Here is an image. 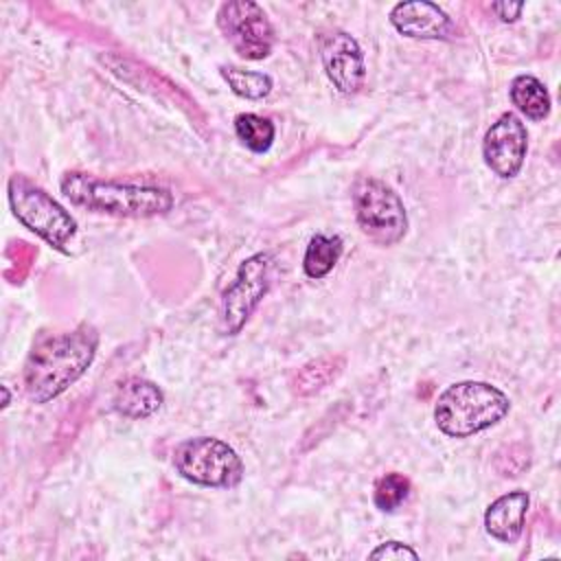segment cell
<instances>
[{
  "label": "cell",
  "instance_id": "6da1fadb",
  "mask_svg": "<svg viewBox=\"0 0 561 561\" xmlns=\"http://www.w3.org/2000/svg\"><path fill=\"white\" fill-rule=\"evenodd\" d=\"M99 335L90 324L44 335L35 342L24 364V392L35 403L59 397L92 364Z\"/></svg>",
  "mask_w": 561,
  "mask_h": 561
},
{
  "label": "cell",
  "instance_id": "7a4b0ae2",
  "mask_svg": "<svg viewBox=\"0 0 561 561\" xmlns=\"http://www.w3.org/2000/svg\"><path fill=\"white\" fill-rule=\"evenodd\" d=\"M61 193L75 206L114 217H156L173 208V193L169 188L101 180L79 171L61 178Z\"/></svg>",
  "mask_w": 561,
  "mask_h": 561
},
{
  "label": "cell",
  "instance_id": "3957f363",
  "mask_svg": "<svg viewBox=\"0 0 561 561\" xmlns=\"http://www.w3.org/2000/svg\"><path fill=\"white\" fill-rule=\"evenodd\" d=\"M508 397L486 381H458L445 388L434 408L438 430L451 438L478 434L508 414Z\"/></svg>",
  "mask_w": 561,
  "mask_h": 561
},
{
  "label": "cell",
  "instance_id": "277c9868",
  "mask_svg": "<svg viewBox=\"0 0 561 561\" xmlns=\"http://www.w3.org/2000/svg\"><path fill=\"white\" fill-rule=\"evenodd\" d=\"M9 204L18 221L28 230L39 234L53 248L66 252V243L75 237L77 224L70 213L57 204L44 188L26 180L24 175H13L9 180Z\"/></svg>",
  "mask_w": 561,
  "mask_h": 561
},
{
  "label": "cell",
  "instance_id": "5b68a950",
  "mask_svg": "<svg viewBox=\"0 0 561 561\" xmlns=\"http://www.w3.org/2000/svg\"><path fill=\"white\" fill-rule=\"evenodd\" d=\"M173 465L182 478L202 486L232 489L243 478V462L237 451L213 436L182 440L173 451Z\"/></svg>",
  "mask_w": 561,
  "mask_h": 561
},
{
  "label": "cell",
  "instance_id": "8992f818",
  "mask_svg": "<svg viewBox=\"0 0 561 561\" xmlns=\"http://www.w3.org/2000/svg\"><path fill=\"white\" fill-rule=\"evenodd\" d=\"M353 206L362 232L379 243L392 245L403 239L408 230V215L401 197L383 182L362 178L353 186Z\"/></svg>",
  "mask_w": 561,
  "mask_h": 561
},
{
  "label": "cell",
  "instance_id": "52a82bcc",
  "mask_svg": "<svg viewBox=\"0 0 561 561\" xmlns=\"http://www.w3.org/2000/svg\"><path fill=\"white\" fill-rule=\"evenodd\" d=\"M217 24L232 50L250 61L265 59L274 46V28L252 0H230L217 11Z\"/></svg>",
  "mask_w": 561,
  "mask_h": 561
},
{
  "label": "cell",
  "instance_id": "ba28073f",
  "mask_svg": "<svg viewBox=\"0 0 561 561\" xmlns=\"http://www.w3.org/2000/svg\"><path fill=\"white\" fill-rule=\"evenodd\" d=\"M270 267L272 256L265 252H259L239 265L234 280L226 287L221 298L219 331L224 335L239 333L252 311L259 307L270 289Z\"/></svg>",
  "mask_w": 561,
  "mask_h": 561
},
{
  "label": "cell",
  "instance_id": "9c48e42d",
  "mask_svg": "<svg viewBox=\"0 0 561 561\" xmlns=\"http://www.w3.org/2000/svg\"><path fill=\"white\" fill-rule=\"evenodd\" d=\"M528 149V134L524 123L506 112L484 134L482 153L489 169L500 178H515L524 164Z\"/></svg>",
  "mask_w": 561,
  "mask_h": 561
},
{
  "label": "cell",
  "instance_id": "30bf717a",
  "mask_svg": "<svg viewBox=\"0 0 561 561\" xmlns=\"http://www.w3.org/2000/svg\"><path fill=\"white\" fill-rule=\"evenodd\" d=\"M320 57L329 81L344 94L362 88L366 77L364 55L359 44L346 31H329L320 37Z\"/></svg>",
  "mask_w": 561,
  "mask_h": 561
},
{
  "label": "cell",
  "instance_id": "8fae6325",
  "mask_svg": "<svg viewBox=\"0 0 561 561\" xmlns=\"http://www.w3.org/2000/svg\"><path fill=\"white\" fill-rule=\"evenodd\" d=\"M392 26L414 39H443L451 33L449 15L434 2H399L390 11Z\"/></svg>",
  "mask_w": 561,
  "mask_h": 561
},
{
  "label": "cell",
  "instance_id": "7c38bea8",
  "mask_svg": "<svg viewBox=\"0 0 561 561\" xmlns=\"http://www.w3.org/2000/svg\"><path fill=\"white\" fill-rule=\"evenodd\" d=\"M528 495L524 491H511L489 504L484 513V528L491 537L504 543L517 541L524 530V519L528 511Z\"/></svg>",
  "mask_w": 561,
  "mask_h": 561
},
{
  "label": "cell",
  "instance_id": "4fadbf2b",
  "mask_svg": "<svg viewBox=\"0 0 561 561\" xmlns=\"http://www.w3.org/2000/svg\"><path fill=\"white\" fill-rule=\"evenodd\" d=\"M114 410L127 419H147L162 405V390L140 377H129L116 386Z\"/></svg>",
  "mask_w": 561,
  "mask_h": 561
},
{
  "label": "cell",
  "instance_id": "5bb4252c",
  "mask_svg": "<svg viewBox=\"0 0 561 561\" xmlns=\"http://www.w3.org/2000/svg\"><path fill=\"white\" fill-rule=\"evenodd\" d=\"M511 101L530 121H543L550 114V94L546 85L533 75H519L513 79Z\"/></svg>",
  "mask_w": 561,
  "mask_h": 561
},
{
  "label": "cell",
  "instance_id": "9a60e30c",
  "mask_svg": "<svg viewBox=\"0 0 561 561\" xmlns=\"http://www.w3.org/2000/svg\"><path fill=\"white\" fill-rule=\"evenodd\" d=\"M342 239L337 234H313L305 250L302 267L309 278H324L342 254Z\"/></svg>",
  "mask_w": 561,
  "mask_h": 561
},
{
  "label": "cell",
  "instance_id": "2e32d148",
  "mask_svg": "<svg viewBox=\"0 0 561 561\" xmlns=\"http://www.w3.org/2000/svg\"><path fill=\"white\" fill-rule=\"evenodd\" d=\"M219 70H221L224 81L230 85V90L241 99L259 101V99L267 96L272 90V77L265 72L243 70L237 66H221Z\"/></svg>",
  "mask_w": 561,
  "mask_h": 561
},
{
  "label": "cell",
  "instance_id": "e0dca14e",
  "mask_svg": "<svg viewBox=\"0 0 561 561\" xmlns=\"http://www.w3.org/2000/svg\"><path fill=\"white\" fill-rule=\"evenodd\" d=\"M234 131H237V138L254 153L267 151L276 134L272 121L259 114H239L234 118Z\"/></svg>",
  "mask_w": 561,
  "mask_h": 561
},
{
  "label": "cell",
  "instance_id": "ac0fdd59",
  "mask_svg": "<svg viewBox=\"0 0 561 561\" xmlns=\"http://www.w3.org/2000/svg\"><path fill=\"white\" fill-rule=\"evenodd\" d=\"M410 495V480L401 473H386L377 480L375 484V493H373V500H375V506L383 513H392L397 511Z\"/></svg>",
  "mask_w": 561,
  "mask_h": 561
},
{
  "label": "cell",
  "instance_id": "d6986e66",
  "mask_svg": "<svg viewBox=\"0 0 561 561\" xmlns=\"http://www.w3.org/2000/svg\"><path fill=\"white\" fill-rule=\"evenodd\" d=\"M340 366H342V359H337V357H324V359L307 364L298 373L294 390L298 394H311V392L324 388L340 373Z\"/></svg>",
  "mask_w": 561,
  "mask_h": 561
},
{
  "label": "cell",
  "instance_id": "ffe728a7",
  "mask_svg": "<svg viewBox=\"0 0 561 561\" xmlns=\"http://www.w3.org/2000/svg\"><path fill=\"white\" fill-rule=\"evenodd\" d=\"M370 559H419V554L401 541H386L370 552Z\"/></svg>",
  "mask_w": 561,
  "mask_h": 561
},
{
  "label": "cell",
  "instance_id": "44dd1931",
  "mask_svg": "<svg viewBox=\"0 0 561 561\" xmlns=\"http://www.w3.org/2000/svg\"><path fill=\"white\" fill-rule=\"evenodd\" d=\"M491 9L495 11V15L502 20V22H515L524 9V4L519 2H493Z\"/></svg>",
  "mask_w": 561,
  "mask_h": 561
}]
</instances>
